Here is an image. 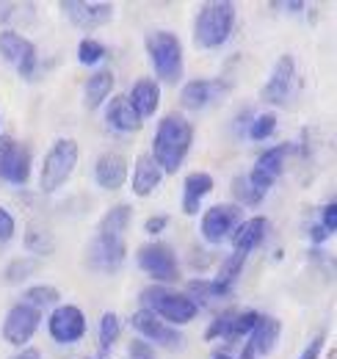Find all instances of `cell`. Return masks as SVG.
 <instances>
[{"mask_svg":"<svg viewBox=\"0 0 337 359\" xmlns=\"http://www.w3.org/2000/svg\"><path fill=\"white\" fill-rule=\"evenodd\" d=\"M194 144V128L185 116L180 114H168L158 122L155 128V138H152V161L161 166L164 175H174L180 172L185 155L191 152Z\"/></svg>","mask_w":337,"mask_h":359,"instance_id":"1","label":"cell"},{"mask_svg":"<svg viewBox=\"0 0 337 359\" xmlns=\"http://www.w3.org/2000/svg\"><path fill=\"white\" fill-rule=\"evenodd\" d=\"M232 28H235V3L230 0L202 3L194 20V42L202 50H216L230 39Z\"/></svg>","mask_w":337,"mask_h":359,"instance_id":"2","label":"cell"},{"mask_svg":"<svg viewBox=\"0 0 337 359\" xmlns=\"http://www.w3.org/2000/svg\"><path fill=\"white\" fill-rule=\"evenodd\" d=\"M141 304L144 310H150L152 315H158L164 323L168 326H183V323H191L199 307L185 296V293H177V290H168L164 285H152V287H144L141 290Z\"/></svg>","mask_w":337,"mask_h":359,"instance_id":"3","label":"cell"},{"mask_svg":"<svg viewBox=\"0 0 337 359\" xmlns=\"http://www.w3.org/2000/svg\"><path fill=\"white\" fill-rule=\"evenodd\" d=\"M78 158H81V149H78V141H72V138H58L47 149L42 172H39V188L44 194H55L67 180L72 177V172L78 166Z\"/></svg>","mask_w":337,"mask_h":359,"instance_id":"4","label":"cell"},{"mask_svg":"<svg viewBox=\"0 0 337 359\" xmlns=\"http://www.w3.org/2000/svg\"><path fill=\"white\" fill-rule=\"evenodd\" d=\"M147 53L152 61V69L158 81L164 83H177L183 75V45L171 31H152L147 36Z\"/></svg>","mask_w":337,"mask_h":359,"instance_id":"5","label":"cell"},{"mask_svg":"<svg viewBox=\"0 0 337 359\" xmlns=\"http://www.w3.org/2000/svg\"><path fill=\"white\" fill-rule=\"evenodd\" d=\"M39 323H42V310H37V307L20 302V304H14V307L6 313V318H3V329H0V332H3V340H6L8 346H14V348H25L28 340L37 334Z\"/></svg>","mask_w":337,"mask_h":359,"instance_id":"6","label":"cell"},{"mask_svg":"<svg viewBox=\"0 0 337 359\" xmlns=\"http://www.w3.org/2000/svg\"><path fill=\"white\" fill-rule=\"evenodd\" d=\"M136 260H138V269L161 285L164 282H177V276H180L177 255L168 249L166 243H144L138 249Z\"/></svg>","mask_w":337,"mask_h":359,"instance_id":"7","label":"cell"},{"mask_svg":"<svg viewBox=\"0 0 337 359\" xmlns=\"http://www.w3.org/2000/svg\"><path fill=\"white\" fill-rule=\"evenodd\" d=\"M296 147L293 144H277V147H271V149H265L257 161H254L252 172L246 175V180L252 182L254 191H260L263 196L268 194V188L279 180L282 175V169H285V161H288V155L293 152Z\"/></svg>","mask_w":337,"mask_h":359,"instance_id":"8","label":"cell"},{"mask_svg":"<svg viewBox=\"0 0 337 359\" xmlns=\"http://www.w3.org/2000/svg\"><path fill=\"white\" fill-rule=\"evenodd\" d=\"M130 326L141 334V340H147V343H152L158 348H168V351L183 348V334L174 326L164 323L158 315H152L150 310H138L130 318Z\"/></svg>","mask_w":337,"mask_h":359,"instance_id":"9","label":"cell"},{"mask_svg":"<svg viewBox=\"0 0 337 359\" xmlns=\"http://www.w3.org/2000/svg\"><path fill=\"white\" fill-rule=\"evenodd\" d=\"M0 58L8 61L11 67H17V72L28 81L37 72V47L31 39H25L22 34L6 28L0 31Z\"/></svg>","mask_w":337,"mask_h":359,"instance_id":"10","label":"cell"},{"mask_svg":"<svg viewBox=\"0 0 337 359\" xmlns=\"http://www.w3.org/2000/svg\"><path fill=\"white\" fill-rule=\"evenodd\" d=\"M47 329H50V337L61 346H72L78 340H84L86 334V315L81 307L75 304H61L55 307L53 315L47 318Z\"/></svg>","mask_w":337,"mask_h":359,"instance_id":"11","label":"cell"},{"mask_svg":"<svg viewBox=\"0 0 337 359\" xmlns=\"http://www.w3.org/2000/svg\"><path fill=\"white\" fill-rule=\"evenodd\" d=\"M241 222H244V213L238 205H213L199 222V232L208 243H221L235 232V226Z\"/></svg>","mask_w":337,"mask_h":359,"instance_id":"12","label":"cell"},{"mask_svg":"<svg viewBox=\"0 0 337 359\" xmlns=\"http://www.w3.org/2000/svg\"><path fill=\"white\" fill-rule=\"evenodd\" d=\"M88 266L103 273H114L125 263V241L122 238H111V235H97L88 243V255H86Z\"/></svg>","mask_w":337,"mask_h":359,"instance_id":"13","label":"cell"},{"mask_svg":"<svg viewBox=\"0 0 337 359\" xmlns=\"http://www.w3.org/2000/svg\"><path fill=\"white\" fill-rule=\"evenodd\" d=\"M28 177H31V149L8 138L0 152V180L11 185H25Z\"/></svg>","mask_w":337,"mask_h":359,"instance_id":"14","label":"cell"},{"mask_svg":"<svg viewBox=\"0 0 337 359\" xmlns=\"http://www.w3.org/2000/svg\"><path fill=\"white\" fill-rule=\"evenodd\" d=\"M260 313H224L211 323V329H205V340H238L246 337L257 326Z\"/></svg>","mask_w":337,"mask_h":359,"instance_id":"15","label":"cell"},{"mask_svg":"<svg viewBox=\"0 0 337 359\" xmlns=\"http://www.w3.org/2000/svg\"><path fill=\"white\" fill-rule=\"evenodd\" d=\"M293 81H296V61L291 55H282V58L274 64V69H271V75H268L263 91H260V97H263L265 102L282 105V102L291 97Z\"/></svg>","mask_w":337,"mask_h":359,"instance_id":"16","label":"cell"},{"mask_svg":"<svg viewBox=\"0 0 337 359\" xmlns=\"http://www.w3.org/2000/svg\"><path fill=\"white\" fill-rule=\"evenodd\" d=\"M227 91V83L218 78H199V81H188L185 89L180 91V102L188 111H202L205 105H211L216 97H221Z\"/></svg>","mask_w":337,"mask_h":359,"instance_id":"17","label":"cell"},{"mask_svg":"<svg viewBox=\"0 0 337 359\" xmlns=\"http://www.w3.org/2000/svg\"><path fill=\"white\" fill-rule=\"evenodd\" d=\"M64 14L84 28H94V25H105L114 17V6L111 3H84V0H64L61 3Z\"/></svg>","mask_w":337,"mask_h":359,"instance_id":"18","label":"cell"},{"mask_svg":"<svg viewBox=\"0 0 337 359\" xmlns=\"http://www.w3.org/2000/svg\"><path fill=\"white\" fill-rule=\"evenodd\" d=\"M94 180H97V185L105 188V191H119L127 180L125 158L117 155V152H105V155H100L97 163H94Z\"/></svg>","mask_w":337,"mask_h":359,"instance_id":"19","label":"cell"},{"mask_svg":"<svg viewBox=\"0 0 337 359\" xmlns=\"http://www.w3.org/2000/svg\"><path fill=\"white\" fill-rule=\"evenodd\" d=\"M265 232H268V219L265 216H254L249 222H241V224L235 226V232L230 235L232 249L246 257L249 252H254L265 241Z\"/></svg>","mask_w":337,"mask_h":359,"instance_id":"20","label":"cell"},{"mask_svg":"<svg viewBox=\"0 0 337 359\" xmlns=\"http://www.w3.org/2000/svg\"><path fill=\"white\" fill-rule=\"evenodd\" d=\"M127 102L133 105V111H136V114H138V119L144 122V119H150V116L158 111L161 89H158V83H155V81L141 78V81H136V83H133V89H130V94H127Z\"/></svg>","mask_w":337,"mask_h":359,"instance_id":"21","label":"cell"},{"mask_svg":"<svg viewBox=\"0 0 337 359\" xmlns=\"http://www.w3.org/2000/svg\"><path fill=\"white\" fill-rule=\"evenodd\" d=\"M105 122H108V128L114 130V133H136V130H141V119H138V114L133 111V105L127 102V97H114L111 102H108V108H105Z\"/></svg>","mask_w":337,"mask_h":359,"instance_id":"22","label":"cell"},{"mask_svg":"<svg viewBox=\"0 0 337 359\" xmlns=\"http://www.w3.org/2000/svg\"><path fill=\"white\" fill-rule=\"evenodd\" d=\"M164 180L161 166L152 161V155H138L136 169H133V194L136 196H150Z\"/></svg>","mask_w":337,"mask_h":359,"instance_id":"23","label":"cell"},{"mask_svg":"<svg viewBox=\"0 0 337 359\" xmlns=\"http://www.w3.org/2000/svg\"><path fill=\"white\" fill-rule=\"evenodd\" d=\"M211 191H213L211 175H205V172H194V175H188L185 182H183V210H185L188 216H197L202 199H205Z\"/></svg>","mask_w":337,"mask_h":359,"instance_id":"24","label":"cell"},{"mask_svg":"<svg viewBox=\"0 0 337 359\" xmlns=\"http://www.w3.org/2000/svg\"><path fill=\"white\" fill-rule=\"evenodd\" d=\"M279 332H282V326H279V320H277V318L260 315L257 326H254L252 332L246 334V337H249V343H252L254 354H257V357H265V354H271V351L277 348Z\"/></svg>","mask_w":337,"mask_h":359,"instance_id":"25","label":"cell"},{"mask_svg":"<svg viewBox=\"0 0 337 359\" xmlns=\"http://www.w3.org/2000/svg\"><path fill=\"white\" fill-rule=\"evenodd\" d=\"M111 91H114V72H108V69L94 72L84 86L86 108H88V111H97V108L111 97Z\"/></svg>","mask_w":337,"mask_h":359,"instance_id":"26","label":"cell"},{"mask_svg":"<svg viewBox=\"0 0 337 359\" xmlns=\"http://www.w3.org/2000/svg\"><path fill=\"white\" fill-rule=\"evenodd\" d=\"M130 219H133L130 205H117V208H111V210L103 216V222H100V226H97V235L122 238V235H125V229L130 226Z\"/></svg>","mask_w":337,"mask_h":359,"instance_id":"27","label":"cell"},{"mask_svg":"<svg viewBox=\"0 0 337 359\" xmlns=\"http://www.w3.org/2000/svg\"><path fill=\"white\" fill-rule=\"evenodd\" d=\"M119 332H122V320H119V315L117 313H103L100 318V346H103V351H108L117 340H119Z\"/></svg>","mask_w":337,"mask_h":359,"instance_id":"28","label":"cell"},{"mask_svg":"<svg viewBox=\"0 0 337 359\" xmlns=\"http://www.w3.org/2000/svg\"><path fill=\"white\" fill-rule=\"evenodd\" d=\"M58 302V290L50 287V285H37L31 290H25V304L37 307V310H44V307H55Z\"/></svg>","mask_w":337,"mask_h":359,"instance_id":"29","label":"cell"},{"mask_svg":"<svg viewBox=\"0 0 337 359\" xmlns=\"http://www.w3.org/2000/svg\"><path fill=\"white\" fill-rule=\"evenodd\" d=\"M105 58V47L100 45L97 39H84L81 45H78V61L84 64V67H94L97 61H103Z\"/></svg>","mask_w":337,"mask_h":359,"instance_id":"30","label":"cell"},{"mask_svg":"<svg viewBox=\"0 0 337 359\" xmlns=\"http://www.w3.org/2000/svg\"><path fill=\"white\" fill-rule=\"evenodd\" d=\"M274 130H277V116H274V114H260V116L252 119L249 135H252L254 141H265V138L274 135Z\"/></svg>","mask_w":337,"mask_h":359,"instance_id":"31","label":"cell"},{"mask_svg":"<svg viewBox=\"0 0 337 359\" xmlns=\"http://www.w3.org/2000/svg\"><path fill=\"white\" fill-rule=\"evenodd\" d=\"M25 246L31 249V252H37V255H50V249H53V241H50V235L39 229V226H28V235H25Z\"/></svg>","mask_w":337,"mask_h":359,"instance_id":"32","label":"cell"},{"mask_svg":"<svg viewBox=\"0 0 337 359\" xmlns=\"http://www.w3.org/2000/svg\"><path fill=\"white\" fill-rule=\"evenodd\" d=\"M235 194H238V199H241L244 205H257V202H263V194L254 191L252 182H249L246 177L235 180Z\"/></svg>","mask_w":337,"mask_h":359,"instance_id":"33","label":"cell"},{"mask_svg":"<svg viewBox=\"0 0 337 359\" xmlns=\"http://www.w3.org/2000/svg\"><path fill=\"white\" fill-rule=\"evenodd\" d=\"M14 229H17V224H14V216H11L6 208H0V243L11 241V238H14Z\"/></svg>","mask_w":337,"mask_h":359,"instance_id":"34","label":"cell"},{"mask_svg":"<svg viewBox=\"0 0 337 359\" xmlns=\"http://www.w3.org/2000/svg\"><path fill=\"white\" fill-rule=\"evenodd\" d=\"M321 351H324V334L312 337V340H310V346L301 351V357L298 359H321Z\"/></svg>","mask_w":337,"mask_h":359,"instance_id":"35","label":"cell"},{"mask_svg":"<svg viewBox=\"0 0 337 359\" xmlns=\"http://www.w3.org/2000/svg\"><path fill=\"white\" fill-rule=\"evenodd\" d=\"M321 219H324V224H321V226H324V229L332 235V232L337 229V205H335V202H329V205L324 208V216H321Z\"/></svg>","mask_w":337,"mask_h":359,"instance_id":"36","label":"cell"},{"mask_svg":"<svg viewBox=\"0 0 337 359\" xmlns=\"http://www.w3.org/2000/svg\"><path fill=\"white\" fill-rule=\"evenodd\" d=\"M130 357L133 359H152V348H150V343H147V340H136V343L130 346Z\"/></svg>","mask_w":337,"mask_h":359,"instance_id":"37","label":"cell"},{"mask_svg":"<svg viewBox=\"0 0 337 359\" xmlns=\"http://www.w3.org/2000/svg\"><path fill=\"white\" fill-rule=\"evenodd\" d=\"M168 224V216H152V219H147V224L144 229L150 232V235H158V232H164Z\"/></svg>","mask_w":337,"mask_h":359,"instance_id":"38","label":"cell"},{"mask_svg":"<svg viewBox=\"0 0 337 359\" xmlns=\"http://www.w3.org/2000/svg\"><path fill=\"white\" fill-rule=\"evenodd\" d=\"M310 238H312V243H318V246H321V243L329 238V232H326L321 224H315V226H312V232H310Z\"/></svg>","mask_w":337,"mask_h":359,"instance_id":"39","label":"cell"},{"mask_svg":"<svg viewBox=\"0 0 337 359\" xmlns=\"http://www.w3.org/2000/svg\"><path fill=\"white\" fill-rule=\"evenodd\" d=\"M11 359H42V351L39 348H22L20 354H14Z\"/></svg>","mask_w":337,"mask_h":359,"instance_id":"40","label":"cell"},{"mask_svg":"<svg viewBox=\"0 0 337 359\" xmlns=\"http://www.w3.org/2000/svg\"><path fill=\"white\" fill-rule=\"evenodd\" d=\"M238 359H257V354H254V348L249 340H246V346H244V351H241V357Z\"/></svg>","mask_w":337,"mask_h":359,"instance_id":"41","label":"cell"},{"mask_svg":"<svg viewBox=\"0 0 337 359\" xmlns=\"http://www.w3.org/2000/svg\"><path fill=\"white\" fill-rule=\"evenodd\" d=\"M211 359H232V357H230V354H227V351H216V354H213Z\"/></svg>","mask_w":337,"mask_h":359,"instance_id":"42","label":"cell"},{"mask_svg":"<svg viewBox=\"0 0 337 359\" xmlns=\"http://www.w3.org/2000/svg\"><path fill=\"white\" fill-rule=\"evenodd\" d=\"M6 141H8V138L3 135V138H0V152H3V147H6Z\"/></svg>","mask_w":337,"mask_h":359,"instance_id":"43","label":"cell"},{"mask_svg":"<svg viewBox=\"0 0 337 359\" xmlns=\"http://www.w3.org/2000/svg\"><path fill=\"white\" fill-rule=\"evenodd\" d=\"M86 359H91V357H86ZM97 359H103V357H97Z\"/></svg>","mask_w":337,"mask_h":359,"instance_id":"44","label":"cell"}]
</instances>
